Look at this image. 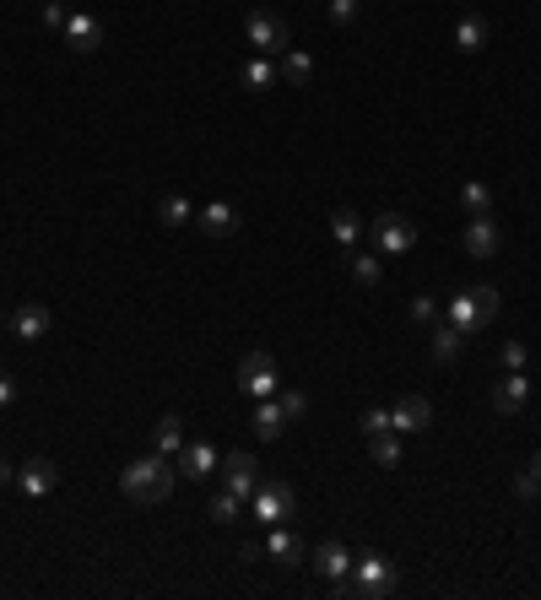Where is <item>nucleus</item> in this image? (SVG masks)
Wrapping results in <instances>:
<instances>
[{
    "label": "nucleus",
    "mask_w": 541,
    "mask_h": 600,
    "mask_svg": "<svg viewBox=\"0 0 541 600\" xmlns=\"http://www.w3.org/2000/svg\"><path fill=\"white\" fill-rule=\"evenodd\" d=\"M6 482H17V471H11V465H6V455H0V487H6Z\"/></svg>",
    "instance_id": "obj_40"
},
{
    "label": "nucleus",
    "mask_w": 541,
    "mask_h": 600,
    "mask_svg": "<svg viewBox=\"0 0 541 600\" xmlns=\"http://www.w3.org/2000/svg\"><path fill=\"white\" fill-rule=\"evenodd\" d=\"M336 595H358V600H390L395 590H401V573H395V563L385 552H358L352 557V573L341 584H331Z\"/></svg>",
    "instance_id": "obj_1"
},
{
    "label": "nucleus",
    "mask_w": 541,
    "mask_h": 600,
    "mask_svg": "<svg viewBox=\"0 0 541 600\" xmlns=\"http://www.w3.org/2000/svg\"><path fill=\"white\" fill-rule=\"evenodd\" d=\"M331 22L336 28H352L358 22V0H331Z\"/></svg>",
    "instance_id": "obj_34"
},
{
    "label": "nucleus",
    "mask_w": 541,
    "mask_h": 600,
    "mask_svg": "<svg viewBox=\"0 0 541 600\" xmlns=\"http://www.w3.org/2000/svg\"><path fill=\"white\" fill-rule=\"evenodd\" d=\"M157 222H163V228H184V222H195L190 195H163V200H157Z\"/></svg>",
    "instance_id": "obj_23"
},
{
    "label": "nucleus",
    "mask_w": 541,
    "mask_h": 600,
    "mask_svg": "<svg viewBox=\"0 0 541 600\" xmlns=\"http://www.w3.org/2000/svg\"><path fill=\"white\" fill-rule=\"evenodd\" d=\"M487 406H493L498 411V417H514V411H525V406H531V373H504V379H498L493 384V390H487Z\"/></svg>",
    "instance_id": "obj_7"
},
{
    "label": "nucleus",
    "mask_w": 541,
    "mask_h": 600,
    "mask_svg": "<svg viewBox=\"0 0 541 600\" xmlns=\"http://www.w3.org/2000/svg\"><path fill=\"white\" fill-rule=\"evenodd\" d=\"M358 428H363V438H379V433H395V428H390V411H385V406H374V411H363V422H358Z\"/></svg>",
    "instance_id": "obj_32"
},
{
    "label": "nucleus",
    "mask_w": 541,
    "mask_h": 600,
    "mask_svg": "<svg viewBox=\"0 0 541 600\" xmlns=\"http://www.w3.org/2000/svg\"><path fill=\"white\" fill-rule=\"evenodd\" d=\"M152 444H157V455H179V449H184V422L163 417V422H157V433H152Z\"/></svg>",
    "instance_id": "obj_28"
},
{
    "label": "nucleus",
    "mask_w": 541,
    "mask_h": 600,
    "mask_svg": "<svg viewBox=\"0 0 541 600\" xmlns=\"http://www.w3.org/2000/svg\"><path fill=\"white\" fill-rule=\"evenodd\" d=\"M17 487L28 492V498H49V492L60 487V471H55V460H44V455H38V460H28V465H22V471H17Z\"/></svg>",
    "instance_id": "obj_14"
},
{
    "label": "nucleus",
    "mask_w": 541,
    "mask_h": 600,
    "mask_svg": "<svg viewBox=\"0 0 541 600\" xmlns=\"http://www.w3.org/2000/svg\"><path fill=\"white\" fill-rule=\"evenodd\" d=\"M531 471H536V476H541V449H536V460H531Z\"/></svg>",
    "instance_id": "obj_41"
},
{
    "label": "nucleus",
    "mask_w": 541,
    "mask_h": 600,
    "mask_svg": "<svg viewBox=\"0 0 541 600\" xmlns=\"http://www.w3.org/2000/svg\"><path fill=\"white\" fill-rule=\"evenodd\" d=\"M217 465H222V455H217V444H206V438H190V444L174 455V471L184 482H206V476H217Z\"/></svg>",
    "instance_id": "obj_9"
},
{
    "label": "nucleus",
    "mask_w": 541,
    "mask_h": 600,
    "mask_svg": "<svg viewBox=\"0 0 541 600\" xmlns=\"http://www.w3.org/2000/svg\"><path fill=\"white\" fill-rule=\"evenodd\" d=\"M347 260H352V282H358V287H379V282H385V260H379V255L347 249Z\"/></svg>",
    "instance_id": "obj_22"
},
{
    "label": "nucleus",
    "mask_w": 541,
    "mask_h": 600,
    "mask_svg": "<svg viewBox=\"0 0 541 600\" xmlns=\"http://www.w3.org/2000/svg\"><path fill=\"white\" fill-rule=\"evenodd\" d=\"M65 44H71L76 55H92V49L103 44V22L92 17V11H71V22H65Z\"/></svg>",
    "instance_id": "obj_15"
},
{
    "label": "nucleus",
    "mask_w": 541,
    "mask_h": 600,
    "mask_svg": "<svg viewBox=\"0 0 541 600\" xmlns=\"http://www.w3.org/2000/svg\"><path fill=\"white\" fill-rule=\"evenodd\" d=\"M174 476L179 471L168 465V455H141L120 471V492L130 503H163L168 492H174Z\"/></svg>",
    "instance_id": "obj_2"
},
{
    "label": "nucleus",
    "mask_w": 541,
    "mask_h": 600,
    "mask_svg": "<svg viewBox=\"0 0 541 600\" xmlns=\"http://www.w3.org/2000/svg\"><path fill=\"white\" fill-rule=\"evenodd\" d=\"M498 244H504V238H498V222L493 217H471L466 222V255L471 260H493Z\"/></svg>",
    "instance_id": "obj_16"
},
{
    "label": "nucleus",
    "mask_w": 541,
    "mask_h": 600,
    "mask_svg": "<svg viewBox=\"0 0 541 600\" xmlns=\"http://www.w3.org/2000/svg\"><path fill=\"white\" fill-rule=\"evenodd\" d=\"M266 557H271V563H282V568H303L309 541H303L293 525H266Z\"/></svg>",
    "instance_id": "obj_10"
},
{
    "label": "nucleus",
    "mask_w": 541,
    "mask_h": 600,
    "mask_svg": "<svg viewBox=\"0 0 541 600\" xmlns=\"http://www.w3.org/2000/svg\"><path fill=\"white\" fill-rule=\"evenodd\" d=\"M514 498H541V476L536 471H520V476H514Z\"/></svg>",
    "instance_id": "obj_35"
},
{
    "label": "nucleus",
    "mask_w": 541,
    "mask_h": 600,
    "mask_svg": "<svg viewBox=\"0 0 541 600\" xmlns=\"http://www.w3.org/2000/svg\"><path fill=\"white\" fill-rule=\"evenodd\" d=\"M195 222H201V233H211V238H228V233H239V211H233L228 200H217V206L195 211Z\"/></svg>",
    "instance_id": "obj_20"
},
{
    "label": "nucleus",
    "mask_w": 541,
    "mask_h": 600,
    "mask_svg": "<svg viewBox=\"0 0 541 600\" xmlns=\"http://www.w3.org/2000/svg\"><path fill=\"white\" fill-rule=\"evenodd\" d=\"M390 428L395 433H428L433 428V400L428 395H401L390 406Z\"/></svg>",
    "instance_id": "obj_11"
},
{
    "label": "nucleus",
    "mask_w": 541,
    "mask_h": 600,
    "mask_svg": "<svg viewBox=\"0 0 541 600\" xmlns=\"http://www.w3.org/2000/svg\"><path fill=\"white\" fill-rule=\"evenodd\" d=\"M211 519H217V525H233V519L244 514V498L239 492H217V498H211V509H206Z\"/></svg>",
    "instance_id": "obj_30"
},
{
    "label": "nucleus",
    "mask_w": 541,
    "mask_h": 600,
    "mask_svg": "<svg viewBox=\"0 0 541 600\" xmlns=\"http://www.w3.org/2000/svg\"><path fill=\"white\" fill-rule=\"evenodd\" d=\"M249 514H255L260 525H287V519L298 514V492L287 482H260L249 492Z\"/></svg>",
    "instance_id": "obj_5"
},
{
    "label": "nucleus",
    "mask_w": 541,
    "mask_h": 600,
    "mask_svg": "<svg viewBox=\"0 0 541 600\" xmlns=\"http://www.w3.org/2000/svg\"><path fill=\"white\" fill-rule=\"evenodd\" d=\"M276 60H282L276 71H282V82H287V87H303V82L314 76V60H309V55H298V49H287V55H276Z\"/></svg>",
    "instance_id": "obj_24"
},
{
    "label": "nucleus",
    "mask_w": 541,
    "mask_h": 600,
    "mask_svg": "<svg viewBox=\"0 0 541 600\" xmlns=\"http://www.w3.org/2000/svg\"><path fill=\"white\" fill-rule=\"evenodd\" d=\"M249 428H255V438H282L287 433V411H282V400L266 395V400H255V417H249Z\"/></svg>",
    "instance_id": "obj_18"
},
{
    "label": "nucleus",
    "mask_w": 541,
    "mask_h": 600,
    "mask_svg": "<svg viewBox=\"0 0 541 600\" xmlns=\"http://www.w3.org/2000/svg\"><path fill=\"white\" fill-rule=\"evenodd\" d=\"M11 400H17V384H11V379H6V373H0V411H6V406H11Z\"/></svg>",
    "instance_id": "obj_39"
},
{
    "label": "nucleus",
    "mask_w": 541,
    "mask_h": 600,
    "mask_svg": "<svg viewBox=\"0 0 541 600\" xmlns=\"http://www.w3.org/2000/svg\"><path fill=\"white\" fill-rule=\"evenodd\" d=\"M331 233H336V244L341 249H358V233H363V222H358V211H331Z\"/></svg>",
    "instance_id": "obj_26"
},
{
    "label": "nucleus",
    "mask_w": 541,
    "mask_h": 600,
    "mask_svg": "<svg viewBox=\"0 0 541 600\" xmlns=\"http://www.w3.org/2000/svg\"><path fill=\"white\" fill-rule=\"evenodd\" d=\"M276 82H282V71H276V60L255 55V60L244 65V87H249V92H260V87H276Z\"/></svg>",
    "instance_id": "obj_25"
},
{
    "label": "nucleus",
    "mask_w": 541,
    "mask_h": 600,
    "mask_svg": "<svg viewBox=\"0 0 541 600\" xmlns=\"http://www.w3.org/2000/svg\"><path fill=\"white\" fill-rule=\"evenodd\" d=\"M276 400H282L287 422H303V417H309V395H298V390H276Z\"/></svg>",
    "instance_id": "obj_31"
},
{
    "label": "nucleus",
    "mask_w": 541,
    "mask_h": 600,
    "mask_svg": "<svg viewBox=\"0 0 541 600\" xmlns=\"http://www.w3.org/2000/svg\"><path fill=\"white\" fill-rule=\"evenodd\" d=\"M260 557H266V546H255V541L239 546V563H260Z\"/></svg>",
    "instance_id": "obj_38"
},
{
    "label": "nucleus",
    "mask_w": 541,
    "mask_h": 600,
    "mask_svg": "<svg viewBox=\"0 0 541 600\" xmlns=\"http://www.w3.org/2000/svg\"><path fill=\"white\" fill-rule=\"evenodd\" d=\"M374 244L379 255H406L417 244V222L401 217V211H385V217H374Z\"/></svg>",
    "instance_id": "obj_8"
},
{
    "label": "nucleus",
    "mask_w": 541,
    "mask_h": 600,
    "mask_svg": "<svg viewBox=\"0 0 541 600\" xmlns=\"http://www.w3.org/2000/svg\"><path fill=\"white\" fill-rule=\"evenodd\" d=\"M498 309H504V298H498V287H487V282H477V287H466V292H455L450 303H444V319L460 330V336H477V330H487L498 319Z\"/></svg>",
    "instance_id": "obj_3"
},
{
    "label": "nucleus",
    "mask_w": 541,
    "mask_h": 600,
    "mask_svg": "<svg viewBox=\"0 0 541 600\" xmlns=\"http://www.w3.org/2000/svg\"><path fill=\"white\" fill-rule=\"evenodd\" d=\"M460 200H466V211H471V217H493V190H487L482 179H471L466 190H460Z\"/></svg>",
    "instance_id": "obj_29"
},
{
    "label": "nucleus",
    "mask_w": 541,
    "mask_h": 600,
    "mask_svg": "<svg viewBox=\"0 0 541 600\" xmlns=\"http://www.w3.org/2000/svg\"><path fill=\"white\" fill-rule=\"evenodd\" d=\"M314 573H320L325 584H341L352 573V552L341 541H320V546H314Z\"/></svg>",
    "instance_id": "obj_13"
},
{
    "label": "nucleus",
    "mask_w": 541,
    "mask_h": 600,
    "mask_svg": "<svg viewBox=\"0 0 541 600\" xmlns=\"http://www.w3.org/2000/svg\"><path fill=\"white\" fill-rule=\"evenodd\" d=\"M455 49L460 55H477V49H487V17H460V28H455Z\"/></svg>",
    "instance_id": "obj_21"
},
{
    "label": "nucleus",
    "mask_w": 541,
    "mask_h": 600,
    "mask_svg": "<svg viewBox=\"0 0 541 600\" xmlns=\"http://www.w3.org/2000/svg\"><path fill=\"white\" fill-rule=\"evenodd\" d=\"M49 325H55V314H49L44 303H22V309L11 314V330H17V341H44Z\"/></svg>",
    "instance_id": "obj_17"
},
{
    "label": "nucleus",
    "mask_w": 541,
    "mask_h": 600,
    "mask_svg": "<svg viewBox=\"0 0 541 600\" xmlns=\"http://www.w3.org/2000/svg\"><path fill=\"white\" fill-rule=\"evenodd\" d=\"M217 476H228V492H239V498H249V492L260 487V465L255 455H244V449H228L217 465Z\"/></svg>",
    "instance_id": "obj_12"
},
{
    "label": "nucleus",
    "mask_w": 541,
    "mask_h": 600,
    "mask_svg": "<svg viewBox=\"0 0 541 600\" xmlns=\"http://www.w3.org/2000/svg\"><path fill=\"white\" fill-rule=\"evenodd\" d=\"M460 346H466V336H460L450 319H433V341H428V357H433V363H455Z\"/></svg>",
    "instance_id": "obj_19"
},
{
    "label": "nucleus",
    "mask_w": 541,
    "mask_h": 600,
    "mask_svg": "<svg viewBox=\"0 0 541 600\" xmlns=\"http://www.w3.org/2000/svg\"><path fill=\"white\" fill-rule=\"evenodd\" d=\"M244 44L255 49V55L276 60V55L293 49V38H287V22L276 17V11H249V17H244Z\"/></svg>",
    "instance_id": "obj_4"
},
{
    "label": "nucleus",
    "mask_w": 541,
    "mask_h": 600,
    "mask_svg": "<svg viewBox=\"0 0 541 600\" xmlns=\"http://www.w3.org/2000/svg\"><path fill=\"white\" fill-rule=\"evenodd\" d=\"M504 368H514V373L525 368V346H520V341H509V346H504Z\"/></svg>",
    "instance_id": "obj_37"
},
{
    "label": "nucleus",
    "mask_w": 541,
    "mask_h": 600,
    "mask_svg": "<svg viewBox=\"0 0 541 600\" xmlns=\"http://www.w3.org/2000/svg\"><path fill=\"white\" fill-rule=\"evenodd\" d=\"M65 22H71V11H65L60 0H49V6H44V28H60L65 33Z\"/></svg>",
    "instance_id": "obj_36"
},
{
    "label": "nucleus",
    "mask_w": 541,
    "mask_h": 600,
    "mask_svg": "<svg viewBox=\"0 0 541 600\" xmlns=\"http://www.w3.org/2000/svg\"><path fill=\"white\" fill-rule=\"evenodd\" d=\"M412 319H417V325H433V319H439V298H428V292L412 298Z\"/></svg>",
    "instance_id": "obj_33"
},
{
    "label": "nucleus",
    "mask_w": 541,
    "mask_h": 600,
    "mask_svg": "<svg viewBox=\"0 0 541 600\" xmlns=\"http://www.w3.org/2000/svg\"><path fill=\"white\" fill-rule=\"evenodd\" d=\"M0 325H6V309H0Z\"/></svg>",
    "instance_id": "obj_42"
},
{
    "label": "nucleus",
    "mask_w": 541,
    "mask_h": 600,
    "mask_svg": "<svg viewBox=\"0 0 541 600\" xmlns=\"http://www.w3.org/2000/svg\"><path fill=\"white\" fill-rule=\"evenodd\" d=\"M368 455H374V465L395 471V465H401V433H379V438H368Z\"/></svg>",
    "instance_id": "obj_27"
},
{
    "label": "nucleus",
    "mask_w": 541,
    "mask_h": 600,
    "mask_svg": "<svg viewBox=\"0 0 541 600\" xmlns=\"http://www.w3.org/2000/svg\"><path fill=\"white\" fill-rule=\"evenodd\" d=\"M239 390L244 395H255V400H266L282 390V373H276V357L271 352H249L244 363H239Z\"/></svg>",
    "instance_id": "obj_6"
}]
</instances>
